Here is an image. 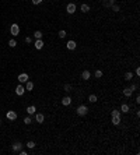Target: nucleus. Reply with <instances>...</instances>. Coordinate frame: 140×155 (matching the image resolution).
<instances>
[{
    "label": "nucleus",
    "mask_w": 140,
    "mask_h": 155,
    "mask_svg": "<svg viewBox=\"0 0 140 155\" xmlns=\"http://www.w3.org/2000/svg\"><path fill=\"white\" fill-rule=\"evenodd\" d=\"M76 112H77V115H79V116H85V115L88 113V108H87L85 105H80V106L77 108V110H76Z\"/></svg>",
    "instance_id": "obj_1"
},
{
    "label": "nucleus",
    "mask_w": 140,
    "mask_h": 155,
    "mask_svg": "<svg viewBox=\"0 0 140 155\" xmlns=\"http://www.w3.org/2000/svg\"><path fill=\"white\" fill-rule=\"evenodd\" d=\"M10 32H11V35H14V36L20 35V27H18V24H13V25L10 27Z\"/></svg>",
    "instance_id": "obj_2"
},
{
    "label": "nucleus",
    "mask_w": 140,
    "mask_h": 155,
    "mask_svg": "<svg viewBox=\"0 0 140 155\" xmlns=\"http://www.w3.org/2000/svg\"><path fill=\"white\" fill-rule=\"evenodd\" d=\"M66 11H67L69 14H74V13H76V4H74V3H69L67 7H66Z\"/></svg>",
    "instance_id": "obj_3"
},
{
    "label": "nucleus",
    "mask_w": 140,
    "mask_h": 155,
    "mask_svg": "<svg viewBox=\"0 0 140 155\" xmlns=\"http://www.w3.org/2000/svg\"><path fill=\"white\" fill-rule=\"evenodd\" d=\"M21 147H23L21 141H16V143H13V145H11V148H13V151H14V152L21 151Z\"/></svg>",
    "instance_id": "obj_4"
},
{
    "label": "nucleus",
    "mask_w": 140,
    "mask_h": 155,
    "mask_svg": "<svg viewBox=\"0 0 140 155\" xmlns=\"http://www.w3.org/2000/svg\"><path fill=\"white\" fill-rule=\"evenodd\" d=\"M24 92H25V88H24L21 84H20V85H17V88H16V94L21 97V95H24Z\"/></svg>",
    "instance_id": "obj_5"
},
{
    "label": "nucleus",
    "mask_w": 140,
    "mask_h": 155,
    "mask_svg": "<svg viewBox=\"0 0 140 155\" xmlns=\"http://www.w3.org/2000/svg\"><path fill=\"white\" fill-rule=\"evenodd\" d=\"M7 119H8V120H16V119H17V113L13 112V110H8V112H7Z\"/></svg>",
    "instance_id": "obj_6"
},
{
    "label": "nucleus",
    "mask_w": 140,
    "mask_h": 155,
    "mask_svg": "<svg viewBox=\"0 0 140 155\" xmlns=\"http://www.w3.org/2000/svg\"><path fill=\"white\" fill-rule=\"evenodd\" d=\"M112 4H115V0H102V6L107 8H109Z\"/></svg>",
    "instance_id": "obj_7"
},
{
    "label": "nucleus",
    "mask_w": 140,
    "mask_h": 155,
    "mask_svg": "<svg viewBox=\"0 0 140 155\" xmlns=\"http://www.w3.org/2000/svg\"><path fill=\"white\" fill-rule=\"evenodd\" d=\"M18 81H20V82H27L28 81V74H25V73L20 74V76H18Z\"/></svg>",
    "instance_id": "obj_8"
},
{
    "label": "nucleus",
    "mask_w": 140,
    "mask_h": 155,
    "mask_svg": "<svg viewBox=\"0 0 140 155\" xmlns=\"http://www.w3.org/2000/svg\"><path fill=\"white\" fill-rule=\"evenodd\" d=\"M35 120H36L38 123H44V120H45V116H44L42 113H36V116H35Z\"/></svg>",
    "instance_id": "obj_9"
},
{
    "label": "nucleus",
    "mask_w": 140,
    "mask_h": 155,
    "mask_svg": "<svg viewBox=\"0 0 140 155\" xmlns=\"http://www.w3.org/2000/svg\"><path fill=\"white\" fill-rule=\"evenodd\" d=\"M112 124L119 126V124H120V116H113V117H112Z\"/></svg>",
    "instance_id": "obj_10"
},
{
    "label": "nucleus",
    "mask_w": 140,
    "mask_h": 155,
    "mask_svg": "<svg viewBox=\"0 0 140 155\" xmlns=\"http://www.w3.org/2000/svg\"><path fill=\"white\" fill-rule=\"evenodd\" d=\"M66 46H67V49H70V50H73V49H76V42H74V41H69Z\"/></svg>",
    "instance_id": "obj_11"
},
{
    "label": "nucleus",
    "mask_w": 140,
    "mask_h": 155,
    "mask_svg": "<svg viewBox=\"0 0 140 155\" xmlns=\"http://www.w3.org/2000/svg\"><path fill=\"white\" fill-rule=\"evenodd\" d=\"M132 92H133V89H132L130 87L123 89V95H125V97H132Z\"/></svg>",
    "instance_id": "obj_12"
},
{
    "label": "nucleus",
    "mask_w": 140,
    "mask_h": 155,
    "mask_svg": "<svg viewBox=\"0 0 140 155\" xmlns=\"http://www.w3.org/2000/svg\"><path fill=\"white\" fill-rule=\"evenodd\" d=\"M62 103H63L64 106H67V105H70V103H72V98H70V97H64V98L62 99Z\"/></svg>",
    "instance_id": "obj_13"
},
{
    "label": "nucleus",
    "mask_w": 140,
    "mask_h": 155,
    "mask_svg": "<svg viewBox=\"0 0 140 155\" xmlns=\"http://www.w3.org/2000/svg\"><path fill=\"white\" fill-rule=\"evenodd\" d=\"M42 46H44L42 39H36V41H35V48H36V49H42Z\"/></svg>",
    "instance_id": "obj_14"
},
{
    "label": "nucleus",
    "mask_w": 140,
    "mask_h": 155,
    "mask_svg": "<svg viewBox=\"0 0 140 155\" xmlns=\"http://www.w3.org/2000/svg\"><path fill=\"white\" fill-rule=\"evenodd\" d=\"M90 76H91V74H90V71H88V70H84L83 73H81V78H83V80H88Z\"/></svg>",
    "instance_id": "obj_15"
},
{
    "label": "nucleus",
    "mask_w": 140,
    "mask_h": 155,
    "mask_svg": "<svg viewBox=\"0 0 140 155\" xmlns=\"http://www.w3.org/2000/svg\"><path fill=\"white\" fill-rule=\"evenodd\" d=\"M25 89H27V91H32V89H34V82H32V81H27Z\"/></svg>",
    "instance_id": "obj_16"
},
{
    "label": "nucleus",
    "mask_w": 140,
    "mask_h": 155,
    "mask_svg": "<svg viewBox=\"0 0 140 155\" xmlns=\"http://www.w3.org/2000/svg\"><path fill=\"white\" fill-rule=\"evenodd\" d=\"M35 110H36V109H35V106H32V105L27 108V113H28V115H34V113H35Z\"/></svg>",
    "instance_id": "obj_17"
},
{
    "label": "nucleus",
    "mask_w": 140,
    "mask_h": 155,
    "mask_svg": "<svg viewBox=\"0 0 140 155\" xmlns=\"http://www.w3.org/2000/svg\"><path fill=\"white\" fill-rule=\"evenodd\" d=\"M88 101H90L91 103H95V102H97V95H94V94H92V95H90V97H88Z\"/></svg>",
    "instance_id": "obj_18"
},
{
    "label": "nucleus",
    "mask_w": 140,
    "mask_h": 155,
    "mask_svg": "<svg viewBox=\"0 0 140 155\" xmlns=\"http://www.w3.org/2000/svg\"><path fill=\"white\" fill-rule=\"evenodd\" d=\"M34 36H35L36 39H42V32H41V31H35V32H34Z\"/></svg>",
    "instance_id": "obj_19"
},
{
    "label": "nucleus",
    "mask_w": 140,
    "mask_h": 155,
    "mask_svg": "<svg viewBox=\"0 0 140 155\" xmlns=\"http://www.w3.org/2000/svg\"><path fill=\"white\" fill-rule=\"evenodd\" d=\"M8 46H10V48H16V46H17L16 39H10V41H8Z\"/></svg>",
    "instance_id": "obj_20"
},
{
    "label": "nucleus",
    "mask_w": 140,
    "mask_h": 155,
    "mask_svg": "<svg viewBox=\"0 0 140 155\" xmlns=\"http://www.w3.org/2000/svg\"><path fill=\"white\" fill-rule=\"evenodd\" d=\"M120 110H122V112H125V113H126V112H129V105L123 103V105L120 106Z\"/></svg>",
    "instance_id": "obj_21"
},
{
    "label": "nucleus",
    "mask_w": 140,
    "mask_h": 155,
    "mask_svg": "<svg viewBox=\"0 0 140 155\" xmlns=\"http://www.w3.org/2000/svg\"><path fill=\"white\" fill-rule=\"evenodd\" d=\"M81 11H83V13L90 11V6H88V4H81Z\"/></svg>",
    "instance_id": "obj_22"
},
{
    "label": "nucleus",
    "mask_w": 140,
    "mask_h": 155,
    "mask_svg": "<svg viewBox=\"0 0 140 155\" xmlns=\"http://www.w3.org/2000/svg\"><path fill=\"white\" fill-rule=\"evenodd\" d=\"M132 78H133V74H132L130 71H128V73L125 74V80H126V81H130Z\"/></svg>",
    "instance_id": "obj_23"
},
{
    "label": "nucleus",
    "mask_w": 140,
    "mask_h": 155,
    "mask_svg": "<svg viewBox=\"0 0 140 155\" xmlns=\"http://www.w3.org/2000/svg\"><path fill=\"white\" fill-rule=\"evenodd\" d=\"M111 115H112V117H113V116H120V112H119L118 109H113L111 112Z\"/></svg>",
    "instance_id": "obj_24"
},
{
    "label": "nucleus",
    "mask_w": 140,
    "mask_h": 155,
    "mask_svg": "<svg viewBox=\"0 0 140 155\" xmlns=\"http://www.w3.org/2000/svg\"><path fill=\"white\" fill-rule=\"evenodd\" d=\"M27 147L29 148V150H32V148L35 147V143H34V141H28V143H27Z\"/></svg>",
    "instance_id": "obj_25"
},
{
    "label": "nucleus",
    "mask_w": 140,
    "mask_h": 155,
    "mask_svg": "<svg viewBox=\"0 0 140 155\" xmlns=\"http://www.w3.org/2000/svg\"><path fill=\"white\" fill-rule=\"evenodd\" d=\"M67 34H66V31L64 29H62V31H59V38H64Z\"/></svg>",
    "instance_id": "obj_26"
},
{
    "label": "nucleus",
    "mask_w": 140,
    "mask_h": 155,
    "mask_svg": "<svg viewBox=\"0 0 140 155\" xmlns=\"http://www.w3.org/2000/svg\"><path fill=\"white\" fill-rule=\"evenodd\" d=\"M64 91H66V92H70V91H72V87H70L69 84H64Z\"/></svg>",
    "instance_id": "obj_27"
},
{
    "label": "nucleus",
    "mask_w": 140,
    "mask_h": 155,
    "mask_svg": "<svg viewBox=\"0 0 140 155\" xmlns=\"http://www.w3.org/2000/svg\"><path fill=\"white\" fill-rule=\"evenodd\" d=\"M111 8L113 10V11H115V13H116V11H119V6H116V4H112Z\"/></svg>",
    "instance_id": "obj_28"
},
{
    "label": "nucleus",
    "mask_w": 140,
    "mask_h": 155,
    "mask_svg": "<svg viewBox=\"0 0 140 155\" xmlns=\"http://www.w3.org/2000/svg\"><path fill=\"white\" fill-rule=\"evenodd\" d=\"M95 77L97 78L102 77V71H101V70H97V71H95Z\"/></svg>",
    "instance_id": "obj_29"
},
{
    "label": "nucleus",
    "mask_w": 140,
    "mask_h": 155,
    "mask_svg": "<svg viewBox=\"0 0 140 155\" xmlns=\"http://www.w3.org/2000/svg\"><path fill=\"white\" fill-rule=\"evenodd\" d=\"M24 123H25V124H31V117H29V116H27V117L24 119Z\"/></svg>",
    "instance_id": "obj_30"
},
{
    "label": "nucleus",
    "mask_w": 140,
    "mask_h": 155,
    "mask_svg": "<svg viewBox=\"0 0 140 155\" xmlns=\"http://www.w3.org/2000/svg\"><path fill=\"white\" fill-rule=\"evenodd\" d=\"M32 3L34 4H39V3H42V0H32Z\"/></svg>",
    "instance_id": "obj_31"
},
{
    "label": "nucleus",
    "mask_w": 140,
    "mask_h": 155,
    "mask_svg": "<svg viewBox=\"0 0 140 155\" xmlns=\"http://www.w3.org/2000/svg\"><path fill=\"white\" fill-rule=\"evenodd\" d=\"M25 42H27V43H29V42H31V38H29V36H27V38H25Z\"/></svg>",
    "instance_id": "obj_32"
},
{
    "label": "nucleus",
    "mask_w": 140,
    "mask_h": 155,
    "mask_svg": "<svg viewBox=\"0 0 140 155\" xmlns=\"http://www.w3.org/2000/svg\"><path fill=\"white\" fill-rule=\"evenodd\" d=\"M136 76H140V69H139V67L136 69Z\"/></svg>",
    "instance_id": "obj_33"
},
{
    "label": "nucleus",
    "mask_w": 140,
    "mask_h": 155,
    "mask_svg": "<svg viewBox=\"0 0 140 155\" xmlns=\"http://www.w3.org/2000/svg\"><path fill=\"white\" fill-rule=\"evenodd\" d=\"M0 124H1V120H0Z\"/></svg>",
    "instance_id": "obj_34"
}]
</instances>
